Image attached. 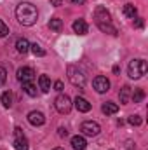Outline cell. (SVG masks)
Here are the masks:
<instances>
[{"instance_id": "6da1fadb", "label": "cell", "mask_w": 148, "mask_h": 150, "mask_svg": "<svg viewBox=\"0 0 148 150\" xmlns=\"http://www.w3.org/2000/svg\"><path fill=\"white\" fill-rule=\"evenodd\" d=\"M16 18L23 26H33L38 19V11L37 7L30 2H21L16 7Z\"/></svg>"}, {"instance_id": "7a4b0ae2", "label": "cell", "mask_w": 148, "mask_h": 150, "mask_svg": "<svg viewBox=\"0 0 148 150\" xmlns=\"http://www.w3.org/2000/svg\"><path fill=\"white\" fill-rule=\"evenodd\" d=\"M94 19H96V25H98V28L101 32L110 33V35H118L117 28L111 25V16H110V12L106 11V7L98 5L96 11H94Z\"/></svg>"}, {"instance_id": "3957f363", "label": "cell", "mask_w": 148, "mask_h": 150, "mask_svg": "<svg viewBox=\"0 0 148 150\" xmlns=\"http://www.w3.org/2000/svg\"><path fill=\"white\" fill-rule=\"evenodd\" d=\"M147 61L145 59H132L131 63H129V68H127V74L131 79H141L143 75L147 74Z\"/></svg>"}, {"instance_id": "277c9868", "label": "cell", "mask_w": 148, "mask_h": 150, "mask_svg": "<svg viewBox=\"0 0 148 150\" xmlns=\"http://www.w3.org/2000/svg\"><path fill=\"white\" fill-rule=\"evenodd\" d=\"M66 72H68V80L73 84L75 87H84V86H85V75L82 74L77 67L70 65V67L66 68Z\"/></svg>"}, {"instance_id": "5b68a950", "label": "cell", "mask_w": 148, "mask_h": 150, "mask_svg": "<svg viewBox=\"0 0 148 150\" xmlns=\"http://www.w3.org/2000/svg\"><path fill=\"white\" fill-rule=\"evenodd\" d=\"M54 107H56V110L59 113H70L72 110V100L66 96V94H59L56 100H54Z\"/></svg>"}, {"instance_id": "8992f818", "label": "cell", "mask_w": 148, "mask_h": 150, "mask_svg": "<svg viewBox=\"0 0 148 150\" xmlns=\"http://www.w3.org/2000/svg\"><path fill=\"white\" fill-rule=\"evenodd\" d=\"M80 131H82L84 136H91V138H92V136H98V134H99L101 127H99V124L94 122V120H85V122H82Z\"/></svg>"}, {"instance_id": "52a82bcc", "label": "cell", "mask_w": 148, "mask_h": 150, "mask_svg": "<svg viewBox=\"0 0 148 150\" xmlns=\"http://www.w3.org/2000/svg\"><path fill=\"white\" fill-rule=\"evenodd\" d=\"M14 149L16 150H28V140L26 136L23 134V129L21 127H16L14 129Z\"/></svg>"}, {"instance_id": "ba28073f", "label": "cell", "mask_w": 148, "mask_h": 150, "mask_svg": "<svg viewBox=\"0 0 148 150\" xmlns=\"http://www.w3.org/2000/svg\"><path fill=\"white\" fill-rule=\"evenodd\" d=\"M92 86H94L96 93L103 94V93H106V91L110 89V80H108L106 77H103V75H98V77L92 80Z\"/></svg>"}, {"instance_id": "9c48e42d", "label": "cell", "mask_w": 148, "mask_h": 150, "mask_svg": "<svg viewBox=\"0 0 148 150\" xmlns=\"http://www.w3.org/2000/svg\"><path fill=\"white\" fill-rule=\"evenodd\" d=\"M35 79V70L30 68V67H23L18 70V80L23 84V82H32Z\"/></svg>"}, {"instance_id": "30bf717a", "label": "cell", "mask_w": 148, "mask_h": 150, "mask_svg": "<svg viewBox=\"0 0 148 150\" xmlns=\"http://www.w3.org/2000/svg\"><path fill=\"white\" fill-rule=\"evenodd\" d=\"M28 122H30L32 126H42V124L45 122V117H44V113L42 112L33 110V112L28 113Z\"/></svg>"}, {"instance_id": "8fae6325", "label": "cell", "mask_w": 148, "mask_h": 150, "mask_svg": "<svg viewBox=\"0 0 148 150\" xmlns=\"http://www.w3.org/2000/svg\"><path fill=\"white\" fill-rule=\"evenodd\" d=\"M75 108H77L78 112L85 113V112H89V110H91V103H89L85 98H82V96H77V98H75Z\"/></svg>"}, {"instance_id": "7c38bea8", "label": "cell", "mask_w": 148, "mask_h": 150, "mask_svg": "<svg viewBox=\"0 0 148 150\" xmlns=\"http://www.w3.org/2000/svg\"><path fill=\"white\" fill-rule=\"evenodd\" d=\"M87 30H89V26H87V23H85L84 19H77L73 23V32L77 35H85Z\"/></svg>"}, {"instance_id": "4fadbf2b", "label": "cell", "mask_w": 148, "mask_h": 150, "mask_svg": "<svg viewBox=\"0 0 148 150\" xmlns=\"http://www.w3.org/2000/svg\"><path fill=\"white\" fill-rule=\"evenodd\" d=\"M72 147H73V150H85V147H87V142H85V138L84 136H73L72 138Z\"/></svg>"}, {"instance_id": "5bb4252c", "label": "cell", "mask_w": 148, "mask_h": 150, "mask_svg": "<svg viewBox=\"0 0 148 150\" xmlns=\"http://www.w3.org/2000/svg\"><path fill=\"white\" fill-rule=\"evenodd\" d=\"M16 49H18V52L26 54V52L30 51V42H28L26 38H18V40H16Z\"/></svg>"}, {"instance_id": "9a60e30c", "label": "cell", "mask_w": 148, "mask_h": 150, "mask_svg": "<svg viewBox=\"0 0 148 150\" xmlns=\"http://www.w3.org/2000/svg\"><path fill=\"white\" fill-rule=\"evenodd\" d=\"M131 93H132V89L129 87V86H124L122 89H120V93H118V98H120V103H129V100H131Z\"/></svg>"}, {"instance_id": "2e32d148", "label": "cell", "mask_w": 148, "mask_h": 150, "mask_svg": "<svg viewBox=\"0 0 148 150\" xmlns=\"http://www.w3.org/2000/svg\"><path fill=\"white\" fill-rule=\"evenodd\" d=\"M101 110H103V113H106V115H113V113L118 112V105L113 103V101H106V103H103Z\"/></svg>"}, {"instance_id": "e0dca14e", "label": "cell", "mask_w": 148, "mask_h": 150, "mask_svg": "<svg viewBox=\"0 0 148 150\" xmlns=\"http://www.w3.org/2000/svg\"><path fill=\"white\" fill-rule=\"evenodd\" d=\"M38 86H40L42 93H49L51 91V79L47 75H40L38 77Z\"/></svg>"}, {"instance_id": "ac0fdd59", "label": "cell", "mask_w": 148, "mask_h": 150, "mask_svg": "<svg viewBox=\"0 0 148 150\" xmlns=\"http://www.w3.org/2000/svg\"><path fill=\"white\" fill-rule=\"evenodd\" d=\"M122 12H124V16H125V18H131V19H134V18H136V14H138V9H136L132 4H125Z\"/></svg>"}, {"instance_id": "d6986e66", "label": "cell", "mask_w": 148, "mask_h": 150, "mask_svg": "<svg viewBox=\"0 0 148 150\" xmlns=\"http://www.w3.org/2000/svg\"><path fill=\"white\" fill-rule=\"evenodd\" d=\"M131 100H132L134 103H141V101L145 100V91H143V89H140V87H138V89H134V91L131 93Z\"/></svg>"}, {"instance_id": "ffe728a7", "label": "cell", "mask_w": 148, "mask_h": 150, "mask_svg": "<svg viewBox=\"0 0 148 150\" xmlns=\"http://www.w3.org/2000/svg\"><path fill=\"white\" fill-rule=\"evenodd\" d=\"M23 91L28 94V96H32V98H35L38 93H37V87L32 84V82H23Z\"/></svg>"}, {"instance_id": "44dd1931", "label": "cell", "mask_w": 148, "mask_h": 150, "mask_svg": "<svg viewBox=\"0 0 148 150\" xmlns=\"http://www.w3.org/2000/svg\"><path fill=\"white\" fill-rule=\"evenodd\" d=\"M0 101H2V105H4L5 108H9V107L12 105V94H11V91H5V93H2V96H0Z\"/></svg>"}, {"instance_id": "7402d4cb", "label": "cell", "mask_w": 148, "mask_h": 150, "mask_svg": "<svg viewBox=\"0 0 148 150\" xmlns=\"http://www.w3.org/2000/svg\"><path fill=\"white\" fill-rule=\"evenodd\" d=\"M30 51L35 54V56H38V58H42V56H45V49L40 45V44H30Z\"/></svg>"}, {"instance_id": "603a6c76", "label": "cell", "mask_w": 148, "mask_h": 150, "mask_svg": "<svg viewBox=\"0 0 148 150\" xmlns=\"http://www.w3.org/2000/svg\"><path fill=\"white\" fill-rule=\"evenodd\" d=\"M49 28L54 30V32H61V28H63V21H61L59 18H52V19L49 21Z\"/></svg>"}, {"instance_id": "cb8c5ba5", "label": "cell", "mask_w": 148, "mask_h": 150, "mask_svg": "<svg viewBox=\"0 0 148 150\" xmlns=\"http://www.w3.org/2000/svg\"><path fill=\"white\" fill-rule=\"evenodd\" d=\"M127 120H129V124H131V126H140V124L143 122L140 115H131V117H129Z\"/></svg>"}, {"instance_id": "d4e9b609", "label": "cell", "mask_w": 148, "mask_h": 150, "mask_svg": "<svg viewBox=\"0 0 148 150\" xmlns=\"http://www.w3.org/2000/svg\"><path fill=\"white\" fill-rule=\"evenodd\" d=\"M5 35H9V26L0 19V37H5Z\"/></svg>"}, {"instance_id": "484cf974", "label": "cell", "mask_w": 148, "mask_h": 150, "mask_svg": "<svg viewBox=\"0 0 148 150\" xmlns=\"http://www.w3.org/2000/svg\"><path fill=\"white\" fill-rule=\"evenodd\" d=\"M5 80H7V70L4 67H0V86H4Z\"/></svg>"}, {"instance_id": "4316f807", "label": "cell", "mask_w": 148, "mask_h": 150, "mask_svg": "<svg viewBox=\"0 0 148 150\" xmlns=\"http://www.w3.org/2000/svg\"><path fill=\"white\" fill-rule=\"evenodd\" d=\"M54 91H58V93L63 91V82H61V80H56V82H54Z\"/></svg>"}, {"instance_id": "83f0119b", "label": "cell", "mask_w": 148, "mask_h": 150, "mask_svg": "<svg viewBox=\"0 0 148 150\" xmlns=\"http://www.w3.org/2000/svg\"><path fill=\"white\" fill-rule=\"evenodd\" d=\"M143 25H145V23H143V18H136L134 26H136V28H143Z\"/></svg>"}, {"instance_id": "f1b7e54d", "label": "cell", "mask_w": 148, "mask_h": 150, "mask_svg": "<svg viewBox=\"0 0 148 150\" xmlns=\"http://www.w3.org/2000/svg\"><path fill=\"white\" fill-rule=\"evenodd\" d=\"M61 2H63V0H51V4H52L54 7H59V5H61Z\"/></svg>"}, {"instance_id": "f546056e", "label": "cell", "mask_w": 148, "mask_h": 150, "mask_svg": "<svg viewBox=\"0 0 148 150\" xmlns=\"http://www.w3.org/2000/svg\"><path fill=\"white\" fill-rule=\"evenodd\" d=\"M66 134H68V131L63 129V127H59V136H66Z\"/></svg>"}, {"instance_id": "4dcf8cb0", "label": "cell", "mask_w": 148, "mask_h": 150, "mask_svg": "<svg viewBox=\"0 0 148 150\" xmlns=\"http://www.w3.org/2000/svg\"><path fill=\"white\" fill-rule=\"evenodd\" d=\"M72 2H73V4H78V5H80V4H84L85 0H72Z\"/></svg>"}, {"instance_id": "1f68e13d", "label": "cell", "mask_w": 148, "mask_h": 150, "mask_svg": "<svg viewBox=\"0 0 148 150\" xmlns=\"http://www.w3.org/2000/svg\"><path fill=\"white\" fill-rule=\"evenodd\" d=\"M52 150H65V149H61V147H56V149H52Z\"/></svg>"}, {"instance_id": "d6a6232c", "label": "cell", "mask_w": 148, "mask_h": 150, "mask_svg": "<svg viewBox=\"0 0 148 150\" xmlns=\"http://www.w3.org/2000/svg\"><path fill=\"white\" fill-rule=\"evenodd\" d=\"M129 150H131V149H129Z\"/></svg>"}]
</instances>
